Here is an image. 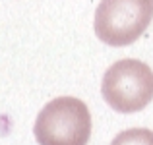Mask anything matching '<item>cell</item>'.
Segmentation results:
<instances>
[{
  "label": "cell",
  "mask_w": 153,
  "mask_h": 145,
  "mask_svg": "<svg viewBox=\"0 0 153 145\" xmlns=\"http://www.w3.org/2000/svg\"><path fill=\"white\" fill-rule=\"evenodd\" d=\"M111 145H153V132L147 128H130L120 132Z\"/></svg>",
  "instance_id": "4"
},
{
  "label": "cell",
  "mask_w": 153,
  "mask_h": 145,
  "mask_svg": "<svg viewBox=\"0 0 153 145\" xmlns=\"http://www.w3.org/2000/svg\"><path fill=\"white\" fill-rule=\"evenodd\" d=\"M101 95L116 112H140L153 101V70L146 62L124 58L111 64L103 75Z\"/></svg>",
  "instance_id": "2"
},
{
  "label": "cell",
  "mask_w": 153,
  "mask_h": 145,
  "mask_svg": "<svg viewBox=\"0 0 153 145\" xmlns=\"http://www.w3.org/2000/svg\"><path fill=\"white\" fill-rule=\"evenodd\" d=\"M153 19V0H101L95 10V35L111 47L138 41Z\"/></svg>",
  "instance_id": "3"
},
{
  "label": "cell",
  "mask_w": 153,
  "mask_h": 145,
  "mask_svg": "<svg viewBox=\"0 0 153 145\" xmlns=\"http://www.w3.org/2000/svg\"><path fill=\"white\" fill-rule=\"evenodd\" d=\"M39 145H87L91 114L83 101L58 97L43 107L33 126Z\"/></svg>",
  "instance_id": "1"
}]
</instances>
